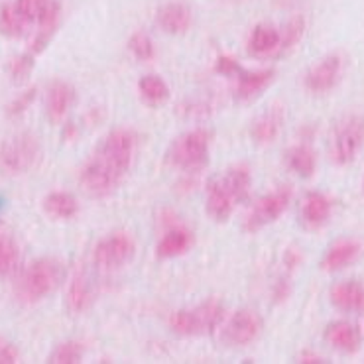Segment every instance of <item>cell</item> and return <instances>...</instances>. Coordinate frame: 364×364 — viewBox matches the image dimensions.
<instances>
[{
  "mask_svg": "<svg viewBox=\"0 0 364 364\" xmlns=\"http://www.w3.org/2000/svg\"><path fill=\"white\" fill-rule=\"evenodd\" d=\"M138 134L132 128H114L97 144L79 173V186L89 197L112 195L132 170Z\"/></svg>",
  "mask_w": 364,
  "mask_h": 364,
  "instance_id": "cell-1",
  "label": "cell"
},
{
  "mask_svg": "<svg viewBox=\"0 0 364 364\" xmlns=\"http://www.w3.org/2000/svg\"><path fill=\"white\" fill-rule=\"evenodd\" d=\"M65 278H68V270L61 260L51 258V256L38 258L18 278L16 286H14V296L24 305L40 304L46 297H50L53 291H58Z\"/></svg>",
  "mask_w": 364,
  "mask_h": 364,
  "instance_id": "cell-2",
  "label": "cell"
},
{
  "mask_svg": "<svg viewBox=\"0 0 364 364\" xmlns=\"http://www.w3.org/2000/svg\"><path fill=\"white\" fill-rule=\"evenodd\" d=\"M211 158V132L195 128L179 134L166 150V161L186 173L201 171Z\"/></svg>",
  "mask_w": 364,
  "mask_h": 364,
  "instance_id": "cell-3",
  "label": "cell"
},
{
  "mask_svg": "<svg viewBox=\"0 0 364 364\" xmlns=\"http://www.w3.org/2000/svg\"><path fill=\"white\" fill-rule=\"evenodd\" d=\"M42 144L32 132H18L0 142V173L24 176L42 160Z\"/></svg>",
  "mask_w": 364,
  "mask_h": 364,
  "instance_id": "cell-4",
  "label": "cell"
},
{
  "mask_svg": "<svg viewBox=\"0 0 364 364\" xmlns=\"http://www.w3.org/2000/svg\"><path fill=\"white\" fill-rule=\"evenodd\" d=\"M225 319V307L219 299H207L203 304L178 309L170 317V329L179 337H203L211 335Z\"/></svg>",
  "mask_w": 364,
  "mask_h": 364,
  "instance_id": "cell-5",
  "label": "cell"
},
{
  "mask_svg": "<svg viewBox=\"0 0 364 364\" xmlns=\"http://www.w3.org/2000/svg\"><path fill=\"white\" fill-rule=\"evenodd\" d=\"M364 148V117L347 114L333 127L331 158L337 166H348L358 158Z\"/></svg>",
  "mask_w": 364,
  "mask_h": 364,
  "instance_id": "cell-6",
  "label": "cell"
},
{
  "mask_svg": "<svg viewBox=\"0 0 364 364\" xmlns=\"http://www.w3.org/2000/svg\"><path fill=\"white\" fill-rule=\"evenodd\" d=\"M136 240L127 230H114L102 237L93 248V264L102 272L122 270L134 260Z\"/></svg>",
  "mask_w": 364,
  "mask_h": 364,
  "instance_id": "cell-7",
  "label": "cell"
},
{
  "mask_svg": "<svg viewBox=\"0 0 364 364\" xmlns=\"http://www.w3.org/2000/svg\"><path fill=\"white\" fill-rule=\"evenodd\" d=\"M289 203H291V189H289V186H282L278 189H274L270 193L260 197L250 207L242 229L246 232H258V230H262L264 227L276 223L284 213L288 211Z\"/></svg>",
  "mask_w": 364,
  "mask_h": 364,
  "instance_id": "cell-8",
  "label": "cell"
},
{
  "mask_svg": "<svg viewBox=\"0 0 364 364\" xmlns=\"http://www.w3.org/2000/svg\"><path fill=\"white\" fill-rule=\"evenodd\" d=\"M345 71V60L341 53H327L325 58L307 69L304 77V85L309 93L325 95L339 85Z\"/></svg>",
  "mask_w": 364,
  "mask_h": 364,
  "instance_id": "cell-9",
  "label": "cell"
},
{
  "mask_svg": "<svg viewBox=\"0 0 364 364\" xmlns=\"http://www.w3.org/2000/svg\"><path fill=\"white\" fill-rule=\"evenodd\" d=\"M264 321L255 309H238L232 314L225 329L223 341L230 347H248L262 335Z\"/></svg>",
  "mask_w": 364,
  "mask_h": 364,
  "instance_id": "cell-10",
  "label": "cell"
},
{
  "mask_svg": "<svg viewBox=\"0 0 364 364\" xmlns=\"http://www.w3.org/2000/svg\"><path fill=\"white\" fill-rule=\"evenodd\" d=\"M364 256V240L358 237H345L335 240L321 258V270L335 274L355 266Z\"/></svg>",
  "mask_w": 364,
  "mask_h": 364,
  "instance_id": "cell-11",
  "label": "cell"
},
{
  "mask_svg": "<svg viewBox=\"0 0 364 364\" xmlns=\"http://www.w3.org/2000/svg\"><path fill=\"white\" fill-rule=\"evenodd\" d=\"M237 199L223 176L211 178L205 187V211L215 223H227L237 209Z\"/></svg>",
  "mask_w": 364,
  "mask_h": 364,
  "instance_id": "cell-12",
  "label": "cell"
},
{
  "mask_svg": "<svg viewBox=\"0 0 364 364\" xmlns=\"http://www.w3.org/2000/svg\"><path fill=\"white\" fill-rule=\"evenodd\" d=\"M329 299L335 309L343 314H364V284L356 279H343L333 284L329 289Z\"/></svg>",
  "mask_w": 364,
  "mask_h": 364,
  "instance_id": "cell-13",
  "label": "cell"
},
{
  "mask_svg": "<svg viewBox=\"0 0 364 364\" xmlns=\"http://www.w3.org/2000/svg\"><path fill=\"white\" fill-rule=\"evenodd\" d=\"M156 24L170 36H183L191 30L193 12L186 2H168L156 12Z\"/></svg>",
  "mask_w": 364,
  "mask_h": 364,
  "instance_id": "cell-14",
  "label": "cell"
},
{
  "mask_svg": "<svg viewBox=\"0 0 364 364\" xmlns=\"http://www.w3.org/2000/svg\"><path fill=\"white\" fill-rule=\"evenodd\" d=\"M333 211V203L325 193L319 191H309L305 193L299 205V220L307 230L321 229L323 225H327Z\"/></svg>",
  "mask_w": 364,
  "mask_h": 364,
  "instance_id": "cell-15",
  "label": "cell"
},
{
  "mask_svg": "<svg viewBox=\"0 0 364 364\" xmlns=\"http://www.w3.org/2000/svg\"><path fill=\"white\" fill-rule=\"evenodd\" d=\"M95 297H97V289H95L93 279L89 278L85 272H77L69 282L68 294H65V307L69 314H85L87 309H91Z\"/></svg>",
  "mask_w": 364,
  "mask_h": 364,
  "instance_id": "cell-16",
  "label": "cell"
},
{
  "mask_svg": "<svg viewBox=\"0 0 364 364\" xmlns=\"http://www.w3.org/2000/svg\"><path fill=\"white\" fill-rule=\"evenodd\" d=\"M75 105V89L68 81H51L46 93V114L51 122H60L69 114L71 107Z\"/></svg>",
  "mask_w": 364,
  "mask_h": 364,
  "instance_id": "cell-17",
  "label": "cell"
},
{
  "mask_svg": "<svg viewBox=\"0 0 364 364\" xmlns=\"http://www.w3.org/2000/svg\"><path fill=\"white\" fill-rule=\"evenodd\" d=\"M325 341L345 355H355L363 345V333L350 321H333L325 327Z\"/></svg>",
  "mask_w": 364,
  "mask_h": 364,
  "instance_id": "cell-18",
  "label": "cell"
},
{
  "mask_svg": "<svg viewBox=\"0 0 364 364\" xmlns=\"http://www.w3.org/2000/svg\"><path fill=\"white\" fill-rule=\"evenodd\" d=\"M237 99L240 102H250L274 83L276 71L274 69H258V71H240L237 77Z\"/></svg>",
  "mask_w": 364,
  "mask_h": 364,
  "instance_id": "cell-19",
  "label": "cell"
},
{
  "mask_svg": "<svg viewBox=\"0 0 364 364\" xmlns=\"http://www.w3.org/2000/svg\"><path fill=\"white\" fill-rule=\"evenodd\" d=\"M195 245L193 232L186 227H171L168 229L156 245V256L160 260H171L187 255Z\"/></svg>",
  "mask_w": 364,
  "mask_h": 364,
  "instance_id": "cell-20",
  "label": "cell"
},
{
  "mask_svg": "<svg viewBox=\"0 0 364 364\" xmlns=\"http://www.w3.org/2000/svg\"><path fill=\"white\" fill-rule=\"evenodd\" d=\"M284 122H286L284 109L278 107V105H274V107H270L266 112H262V114L252 122V127H250V138H252L255 144L258 146L272 144V142L282 134Z\"/></svg>",
  "mask_w": 364,
  "mask_h": 364,
  "instance_id": "cell-21",
  "label": "cell"
},
{
  "mask_svg": "<svg viewBox=\"0 0 364 364\" xmlns=\"http://www.w3.org/2000/svg\"><path fill=\"white\" fill-rule=\"evenodd\" d=\"M60 16H61V6L60 2L50 0L48 6L43 9V12L38 18V32H36L34 40L30 43V51L38 55L42 53L48 43L51 42V38L58 32V26H60Z\"/></svg>",
  "mask_w": 364,
  "mask_h": 364,
  "instance_id": "cell-22",
  "label": "cell"
},
{
  "mask_svg": "<svg viewBox=\"0 0 364 364\" xmlns=\"http://www.w3.org/2000/svg\"><path fill=\"white\" fill-rule=\"evenodd\" d=\"M282 34L276 26L272 24H258L248 36V51L255 58H270L278 55Z\"/></svg>",
  "mask_w": 364,
  "mask_h": 364,
  "instance_id": "cell-23",
  "label": "cell"
},
{
  "mask_svg": "<svg viewBox=\"0 0 364 364\" xmlns=\"http://www.w3.org/2000/svg\"><path fill=\"white\" fill-rule=\"evenodd\" d=\"M43 211L53 220H71L75 219L79 213L77 199L68 191H51L43 197Z\"/></svg>",
  "mask_w": 364,
  "mask_h": 364,
  "instance_id": "cell-24",
  "label": "cell"
},
{
  "mask_svg": "<svg viewBox=\"0 0 364 364\" xmlns=\"http://www.w3.org/2000/svg\"><path fill=\"white\" fill-rule=\"evenodd\" d=\"M286 166L289 171H294L297 178L309 179L314 178L315 170H317V156H315L314 148L307 144L291 146L286 152Z\"/></svg>",
  "mask_w": 364,
  "mask_h": 364,
  "instance_id": "cell-25",
  "label": "cell"
},
{
  "mask_svg": "<svg viewBox=\"0 0 364 364\" xmlns=\"http://www.w3.org/2000/svg\"><path fill=\"white\" fill-rule=\"evenodd\" d=\"M223 179L227 181V186L235 195L237 203H246L250 199V193H252V176H250V170L245 164H237V166H230L229 170H225L223 173Z\"/></svg>",
  "mask_w": 364,
  "mask_h": 364,
  "instance_id": "cell-26",
  "label": "cell"
},
{
  "mask_svg": "<svg viewBox=\"0 0 364 364\" xmlns=\"http://www.w3.org/2000/svg\"><path fill=\"white\" fill-rule=\"evenodd\" d=\"M138 93L148 105L158 107L170 99V87L160 75H144L138 81Z\"/></svg>",
  "mask_w": 364,
  "mask_h": 364,
  "instance_id": "cell-27",
  "label": "cell"
},
{
  "mask_svg": "<svg viewBox=\"0 0 364 364\" xmlns=\"http://www.w3.org/2000/svg\"><path fill=\"white\" fill-rule=\"evenodd\" d=\"M20 268V246L16 238L0 235V278H10Z\"/></svg>",
  "mask_w": 364,
  "mask_h": 364,
  "instance_id": "cell-28",
  "label": "cell"
},
{
  "mask_svg": "<svg viewBox=\"0 0 364 364\" xmlns=\"http://www.w3.org/2000/svg\"><path fill=\"white\" fill-rule=\"evenodd\" d=\"M85 347L79 341H61L48 356L50 364H79L83 363Z\"/></svg>",
  "mask_w": 364,
  "mask_h": 364,
  "instance_id": "cell-29",
  "label": "cell"
},
{
  "mask_svg": "<svg viewBox=\"0 0 364 364\" xmlns=\"http://www.w3.org/2000/svg\"><path fill=\"white\" fill-rule=\"evenodd\" d=\"M28 22L18 14L14 4H2L0 6V34L6 38H20L24 36Z\"/></svg>",
  "mask_w": 364,
  "mask_h": 364,
  "instance_id": "cell-30",
  "label": "cell"
},
{
  "mask_svg": "<svg viewBox=\"0 0 364 364\" xmlns=\"http://www.w3.org/2000/svg\"><path fill=\"white\" fill-rule=\"evenodd\" d=\"M305 32V20L301 16H294L291 20H288V24L284 26L282 30H279V34H282V42H279V53H286L291 48H296L299 40L304 38Z\"/></svg>",
  "mask_w": 364,
  "mask_h": 364,
  "instance_id": "cell-31",
  "label": "cell"
},
{
  "mask_svg": "<svg viewBox=\"0 0 364 364\" xmlns=\"http://www.w3.org/2000/svg\"><path fill=\"white\" fill-rule=\"evenodd\" d=\"M128 50H130V53L134 55L136 60L140 61H150L154 58V53H156L152 38L146 34V32H136V34L130 36Z\"/></svg>",
  "mask_w": 364,
  "mask_h": 364,
  "instance_id": "cell-32",
  "label": "cell"
},
{
  "mask_svg": "<svg viewBox=\"0 0 364 364\" xmlns=\"http://www.w3.org/2000/svg\"><path fill=\"white\" fill-rule=\"evenodd\" d=\"M34 53L32 51H28L24 55H18L12 60L10 63V75H12V81L14 83H26L28 81V77L32 75V69H34Z\"/></svg>",
  "mask_w": 364,
  "mask_h": 364,
  "instance_id": "cell-33",
  "label": "cell"
},
{
  "mask_svg": "<svg viewBox=\"0 0 364 364\" xmlns=\"http://www.w3.org/2000/svg\"><path fill=\"white\" fill-rule=\"evenodd\" d=\"M50 0H16L14 9L18 10V14L24 18L28 24L38 22V18L43 12V9L48 6Z\"/></svg>",
  "mask_w": 364,
  "mask_h": 364,
  "instance_id": "cell-34",
  "label": "cell"
},
{
  "mask_svg": "<svg viewBox=\"0 0 364 364\" xmlns=\"http://www.w3.org/2000/svg\"><path fill=\"white\" fill-rule=\"evenodd\" d=\"M36 93H38V91H36L34 87L24 91V93H20V97H16V99L9 105V117H20V114H24L26 110L30 109V105L34 102Z\"/></svg>",
  "mask_w": 364,
  "mask_h": 364,
  "instance_id": "cell-35",
  "label": "cell"
},
{
  "mask_svg": "<svg viewBox=\"0 0 364 364\" xmlns=\"http://www.w3.org/2000/svg\"><path fill=\"white\" fill-rule=\"evenodd\" d=\"M215 71L220 73V75L225 77H237L242 68H240V63H238L235 58H229V55H220L217 63H215Z\"/></svg>",
  "mask_w": 364,
  "mask_h": 364,
  "instance_id": "cell-36",
  "label": "cell"
},
{
  "mask_svg": "<svg viewBox=\"0 0 364 364\" xmlns=\"http://www.w3.org/2000/svg\"><path fill=\"white\" fill-rule=\"evenodd\" d=\"M20 360V350L14 343L0 337V364H16Z\"/></svg>",
  "mask_w": 364,
  "mask_h": 364,
  "instance_id": "cell-37",
  "label": "cell"
},
{
  "mask_svg": "<svg viewBox=\"0 0 364 364\" xmlns=\"http://www.w3.org/2000/svg\"><path fill=\"white\" fill-rule=\"evenodd\" d=\"M297 363L299 364H323V363H327V358L319 355V353H315V350H304V353H299V355H297Z\"/></svg>",
  "mask_w": 364,
  "mask_h": 364,
  "instance_id": "cell-38",
  "label": "cell"
},
{
  "mask_svg": "<svg viewBox=\"0 0 364 364\" xmlns=\"http://www.w3.org/2000/svg\"><path fill=\"white\" fill-rule=\"evenodd\" d=\"M363 189H364V183H363Z\"/></svg>",
  "mask_w": 364,
  "mask_h": 364,
  "instance_id": "cell-39",
  "label": "cell"
}]
</instances>
